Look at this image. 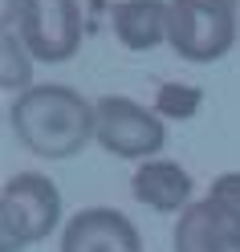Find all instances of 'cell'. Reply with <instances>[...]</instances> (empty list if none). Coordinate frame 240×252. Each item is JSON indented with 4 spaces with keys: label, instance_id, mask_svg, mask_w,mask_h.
Segmentation results:
<instances>
[{
    "label": "cell",
    "instance_id": "cell-1",
    "mask_svg": "<svg viewBox=\"0 0 240 252\" xmlns=\"http://www.w3.org/2000/svg\"><path fill=\"white\" fill-rule=\"evenodd\" d=\"M8 126L17 134V143L41 159H73L94 143L98 110L73 86L45 82L12 98Z\"/></svg>",
    "mask_w": 240,
    "mask_h": 252
},
{
    "label": "cell",
    "instance_id": "cell-2",
    "mask_svg": "<svg viewBox=\"0 0 240 252\" xmlns=\"http://www.w3.org/2000/svg\"><path fill=\"white\" fill-rule=\"evenodd\" d=\"M61 224V191L49 175L21 171L0 187V252H25Z\"/></svg>",
    "mask_w": 240,
    "mask_h": 252
},
{
    "label": "cell",
    "instance_id": "cell-3",
    "mask_svg": "<svg viewBox=\"0 0 240 252\" xmlns=\"http://www.w3.org/2000/svg\"><path fill=\"white\" fill-rule=\"evenodd\" d=\"M240 33V12L228 0H171V21H167V45L183 61H220L236 45Z\"/></svg>",
    "mask_w": 240,
    "mask_h": 252
},
{
    "label": "cell",
    "instance_id": "cell-4",
    "mask_svg": "<svg viewBox=\"0 0 240 252\" xmlns=\"http://www.w3.org/2000/svg\"><path fill=\"white\" fill-rule=\"evenodd\" d=\"M98 110V130H94V143L106 155L126 163H147L155 159L167 143V122L147 110L142 102L126 98V94H106V98L94 102Z\"/></svg>",
    "mask_w": 240,
    "mask_h": 252
},
{
    "label": "cell",
    "instance_id": "cell-5",
    "mask_svg": "<svg viewBox=\"0 0 240 252\" xmlns=\"http://www.w3.org/2000/svg\"><path fill=\"white\" fill-rule=\"evenodd\" d=\"M17 33L37 61L61 65L82 49V4L77 0H25Z\"/></svg>",
    "mask_w": 240,
    "mask_h": 252
},
{
    "label": "cell",
    "instance_id": "cell-6",
    "mask_svg": "<svg viewBox=\"0 0 240 252\" xmlns=\"http://www.w3.org/2000/svg\"><path fill=\"white\" fill-rule=\"evenodd\" d=\"M61 252H142L138 228L114 208H82L61 228Z\"/></svg>",
    "mask_w": 240,
    "mask_h": 252
},
{
    "label": "cell",
    "instance_id": "cell-7",
    "mask_svg": "<svg viewBox=\"0 0 240 252\" xmlns=\"http://www.w3.org/2000/svg\"><path fill=\"white\" fill-rule=\"evenodd\" d=\"M175 252H240V220L212 195L175 216Z\"/></svg>",
    "mask_w": 240,
    "mask_h": 252
},
{
    "label": "cell",
    "instance_id": "cell-8",
    "mask_svg": "<svg viewBox=\"0 0 240 252\" xmlns=\"http://www.w3.org/2000/svg\"><path fill=\"white\" fill-rule=\"evenodd\" d=\"M191 191H196V183L191 175L175 163V159H147L138 163V171L131 175V195L142 203V208L151 212H163V216H183L191 203Z\"/></svg>",
    "mask_w": 240,
    "mask_h": 252
},
{
    "label": "cell",
    "instance_id": "cell-9",
    "mask_svg": "<svg viewBox=\"0 0 240 252\" xmlns=\"http://www.w3.org/2000/svg\"><path fill=\"white\" fill-rule=\"evenodd\" d=\"M167 21H171V0H118L110 8L118 45L131 53H147L167 45Z\"/></svg>",
    "mask_w": 240,
    "mask_h": 252
},
{
    "label": "cell",
    "instance_id": "cell-10",
    "mask_svg": "<svg viewBox=\"0 0 240 252\" xmlns=\"http://www.w3.org/2000/svg\"><path fill=\"white\" fill-rule=\"evenodd\" d=\"M33 53H29V45L21 41V33L17 29H8V33H0V86H4L8 94L17 90V94H25V90H33L37 82H33Z\"/></svg>",
    "mask_w": 240,
    "mask_h": 252
},
{
    "label": "cell",
    "instance_id": "cell-11",
    "mask_svg": "<svg viewBox=\"0 0 240 252\" xmlns=\"http://www.w3.org/2000/svg\"><path fill=\"white\" fill-rule=\"evenodd\" d=\"M204 106V90L200 86H183V82H163L159 86V94H155V114L159 118H175V122H183V118H191L196 110Z\"/></svg>",
    "mask_w": 240,
    "mask_h": 252
},
{
    "label": "cell",
    "instance_id": "cell-12",
    "mask_svg": "<svg viewBox=\"0 0 240 252\" xmlns=\"http://www.w3.org/2000/svg\"><path fill=\"white\" fill-rule=\"evenodd\" d=\"M207 195H212L216 203H224V208L240 220V171H224V175H216V183L207 187Z\"/></svg>",
    "mask_w": 240,
    "mask_h": 252
},
{
    "label": "cell",
    "instance_id": "cell-13",
    "mask_svg": "<svg viewBox=\"0 0 240 252\" xmlns=\"http://www.w3.org/2000/svg\"><path fill=\"white\" fill-rule=\"evenodd\" d=\"M21 12H25V0H0V33L21 25Z\"/></svg>",
    "mask_w": 240,
    "mask_h": 252
},
{
    "label": "cell",
    "instance_id": "cell-14",
    "mask_svg": "<svg viewBox=\"0 0 240 252\" xmlns=\"http://www.w3.org/2000/svg\"><path fill=\"white\" fill-rule=\"evenodd\" d=\"M228 4H240V0H228Z\"/></svg>",
    "mask_w": 240,
    "mask_h": 252
}]
</instances>
